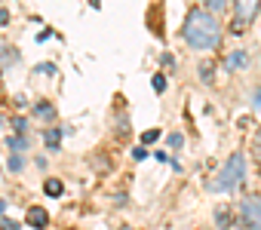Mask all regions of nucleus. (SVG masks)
Wrapping results in <instances>:
<instances>
[{
  "label": "nucleus",
  "instance_id": "f257e3e1",
  "mask_svg": "<svg viewBox=\"0 0 261 230\" xmlns=\"http://www.w3.org/2000/svg\"><path fill=\"white\" fill-rule=\"evenodd\" d=\"M185 40L194 49H215L221 40V25L209 10H191L185 19Z\"/></svg>",
  "mask_w": 261,
  "mask_h": 230
},
{
  "label": "nucleus",
  "instance_id": "f03ea898",
  "mask_svg": "<svg viewBox=\"0 0 261 230\" xmlns=\"http://www.w3.org/2000/svg\"><path fill=\"white\" fill-rule=\"evenodd\" d=\"M243 178H246V157L237 151V154H230V157H227V163H224L221 175H218L209 187H212V190H233V187H240V184H243Z\"/></svg>",
  "mask_w": 261,
  "mask_h": 230
},
{
  "label": "nucleus",
  "instance_id": "7ed1b4c3",
  "mask_svg": "<svg viewBox=\"0 0 261 230\" xmlns=\"http://www.w3.org/2000/svg\"><path fill=\"white\" fill-rule=\"evenodd\" d=\"M240 215L249 230H261V193H249L240 206Z\"/></svg>",
  "mask_w": 261,
  "mask_h": 230
},
{
  "label": "nucleus",
  "instance_id": "20e7f679",
  "mask_svg": "<svg viewBox=\"0 0 261 230\" xmlns=\"http://www.w3.org/2000/svg\"><path fill=\"white\" fill-rule=\"evenodd\" d=\"M258 7H261V0H233V31H243L255 16H258Z\"/></svg>",
  "mask_w": 261,
  "mask_h": 230
},
{
  "label": "nucleus",
  "instance_id": "39448f33",
  "mask_svg": "<svg viewBox=\"0 0 261 230\" xmlns=\"http://www.w3.org/2000/svg\"><path fill=\"white\" fill-rule=\"evenodd\" d=\"M25 221H28L34 230H43V227L49 224V212H46L43 206H31V209L25 212Z\"/></svg>",
  "mask_w": 261,
  "mask_h": 230
},
{
  "label": "nucleus",
  "instance_id": "423d86ee",
  "mask_svg": "<svg viewBox=\"0 0 261 230\" xmlns=\"http://www.w3.org/2000/svg\"><path fill=\"white\" fill-rule=\"evenodd\" d=\"M43 190H46V196H62V190H65V184H62L59 178H46V184H43Z\"/></svg>",
  "mask_w": 261,
  "mask_h": 230
},
{
  "label": "nucleus",
  "instance_id": "0eeeda50",
  "mask_svg": "<svg viewBox=\"0 0 261 230\" xmlns=\"http://www.w3.org/2000/svg\"><path fill=\"white\" fill-rule=\"evenodd\" d=\"M243 65H246V52H233V55L227 59V68H230V71H233V68H243Z\"/></svg>",
  "mask_w": 261,
  "mask_h": 230
},
{
  "label": "nucleus",
  "instance_id": "6e6552de",
  "mask_svg": "<svg viewBox=\"0 0 261 230\" xmlns=\"http://www.w3.org/2000/svg\"><path fill=\"white\" fill-rule=\"evenodd\" d=\"M59 141H62V132H59V129H49V132H46V145H49V148H59Z\"/></svg>",
  "mask_w": 261,
  "mask_h": 230
},
{
  "label": "nucleus",
  "instance_id": "1a4fd4ad",
  "mask_svg": "<svg viewBox=\"0 0 261 230\" xmlns=\"http://www.w3.org/2000/svg\"><path fill=\"white\" fill-rule=\"evenodd\" d=\"M157 138H160V129H148V132L142 135V141H145V145H154Z\"/></svg>",
  "mask_w": 261,
  "mask_h": 230
},
{
  "label": "nucleus",
  "instance_id": "9d476101",
  "mask_svg": "<svg viewBox=\"0 0 261 230\" xmlns=\"http://www.w3.org/2000/svg\"><path fill=\"white\" fill-rule=\"evenodd\" d=\"M203 4H206L209 10H215V13H218V10H224V7H227V0H203Z\"/></svg>",
  "mask_w": 261,
  "mask_h": 230
},
{
  "label": "nucleus",
  "instance_id": "9b49d317",
  "mask_svg": "<svg viewBox=\"0 0 261 230\" xmlns=\"http://www.w3.org/2000/svg\"><path fill=\"white\" fill-rule=\"evenodd\" d=\"M0 230H19V221H13V218H4V221H0Z\"/></svg>",
  "mask_w": 261,
  "mask_h": 230
},
{
  "label": "nucleus",
  "instance_id": "f8f14e48",
  "mask_svg": "<svg viewBox=\"0 0 261 230\" xmlns=\"http://www.w3.org/2000/svg\"><path fill=\"white\" fill-rule=\"evenodd\" d=\"M151 86H154L157 92H163V89H166V77H160V74H157V77L151 80Z\"/></svg>",
  "mask_w": 261,
  "mask_h": 230
},
{
  "label": "nucleus",
  "instance_id": "ddd939ff",
  "mask_svg": "<svg viewBox=\"0 0 261 230\" xmlns=\"http://www.w3.org/2000/svg\"><path fill=\"white\" fill-rule=\"evenodd\" d=\"M10 172H22V157H10Z\"/></svg>",
  "mask_w": 261,
  "mask_h": 230
},
{
  "label": "nucleus",
  "instance_id": "4468645a",
  "mask_svg": "<svg viewBox=\"0 0 261 230\" xmlns=\"http://www.w3.org/2000/svg\"><path fill=\"white\" fill-rule=\"evenodd\" d=\"M215 218H218V227H230V221H227V212H224V209H218V212H215Z\"/></svg>",
  "mask_w": 261,
  "mask_h": 230
},
{
  "label": "nucleus",
  "instance_id": "2eb2a0df",
  "mask_svg": "<svg viewBox=\"0 0 261 230\" xmlns=\"http://www.w3.org/2000/svg\"><path fill=\"white\" fill-rule=\"evenodd\" d=\"M169 145H172V148H181V145H185V138H181L178 132H172V135H169Z\"/></svg>",
  "mask_w": 261,
  "mask_h": 230
},
{
  "label": "nucleus",
  "instance_id": "dca6fc26",
  "mask_svg": "<svg viewBox=\"0 0 261 230\" xmlns=\"http://www.w3.org/2000/svg\"><path fill=\"white\" fill-rule=\"evenodd\" d=\"M10 148H13V151H22V148H25V138H22V135H19V138H10Z\"/></svg>",
  "mask_w": 261,
  "mask_h": 230
},
{
  "label": "nucleus",
  "instance_id": "f3484780",
  "mask_svg": "<svg viewBox=\"0 0 261 230\" xmlns=\"http://www.w3.org/2000/svg\"><path fill=\"white\" fill-rule=\"evenodd\" d=\"M37 113H40V117H53V107L49 104H37Z\"/></svg>",
  "mask_w": 261,
  "mask_h": 230
},
{
  "label": "nucleus",
  "instance_id": "a211bd4d",
  "mask_svg": "<svg viewBox=\"0 0 261 230\" xmlns=\"http://www.w3.org/2000/svg\"><path fill=\"white\" fill-rule=\"evenodd\" d=\"M133 157H136V160H145V157H148V151H145V148H136V151H133Z\"/></svg>",
  "mask_w": 261,
  "mask_h": 230
},
{
  "label": "nucleus",
  "instance_id": "6ab92c4d",
  "mask_svg": "<svg viewBox=\"0 0 261 230\" xmlns=\"http://www.w3.org/2000/svg\"><path fill=\"white\" fill-rule=\"evenodd\" d=\"M7 22H10V13H7V10H0V25H7Z\"/></svg>",
  "mask_w": 261,
  "mask_h": 230
},
{
  "label": "nucleus",
  "instance_id": "aec40b11",
  "mask_svg": "<svg viewBox=\"0 0 261 230\" xmlns=\"http://www.w3.org/2000/svg\"><path fill=\"white\" fill-rule=\"evenodd\" d=\"M255 107L261 110V89H255Z\"/></svg>",
  "mask_w": 261,
  "mask_h": 230
}]
</instances>
